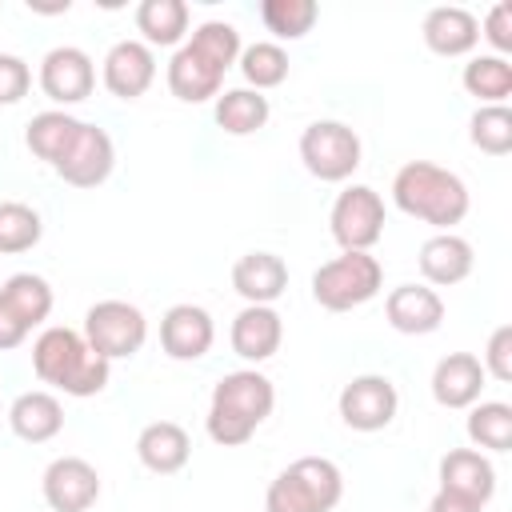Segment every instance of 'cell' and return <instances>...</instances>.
Here are the masks:
<instances>
[{
	"label": "cell",
	"mask_w": 512,
	"mask_h": 512,
	"mask_svg": "<svg viewBox=\"0 0 512 512\" xmlns=\"http://www.w3.org/2000/svg\"><path fill=\"white\" fill-rule=\"evenodd\" d=\"M240 32L228 20H204L168 60V92L184 104H204L220 96L224 72L240 60Z\"/></svg>",
	"instance_id": "obj_1"
},
{
	"label": "cell",
	"mask_w": 512,
	"mask_h": 512,
	"mask_svg": "<svg viewBox=\"0 0 512 512\" xmlns=\"http://www.w3.org/2000/svg\"><path fill=\"white\" fill-rule=\"evenodd\" d=\"M32 372L40 376V384H48L64 396L88 400V396L108 388L112 364L84 340V332L52 324L32 344Z\"/></svg>",
	"instance_id": "obj_2"
},
{
	"label": "cell",
	"mask_w": 512,
	"mask_h": 512,
	"mask_svg": "<svg viewBox=\"0 0 512 512\" xmlns=\"http://www.w3.org/2000/svg\"><path fill=\"white\" fill-rule=\"evenodd\" d=\"M272 408H276L272 380L264 372H256V368H236V372H224L216 380L204 428H208L212 444L240 448V444H248L256 436V428L272 416Z\"/></svg>",
	"instance_id": "obj_3"
},
{
	"label": "cell",
	"mask_w": 512,
	"mask_h": 512,
	"mask_svg": "<svg viewBox=\"0 0 512 512\" xmlns=\"http://www.w3.org/2000/svg\"><path fill=\"white\" fill-rule=\"evenodd\" d=\"M392 204L404 216L432 224L436 232H452L468 216L472 196L452 168H440L432 160H408L392 176Z\"/></svg>",
	"instance_id": "obj_4"
},
{
	"label": "cell",
	"mask_w": 512,
	"mask_h": 512,
	"mask_svg": "<svg viewBox=\"0 0 512 512\" xmlns=\"http://www.w3.org/2000/svg\"><path fill=\"white\" fill-rule=\"evenodd\" d=\"M344 496V472L328 456H300L276 472L264 492V512H332Z\"/></svg>",
	"instance_id": "obj_5"
},
{
	"label": "cell",
	"mask_w": 512,
	"mask_h": 512,
	"mask_svg": "<svg viewBox=\"0 0 512 512\" xmlns=\"http://www.w3.org/2000/svg\"><path fill=\"white\" fill-rule=\"evenodd\" d=\"M384 288V264L372 252H340L312 272V300L328 312H352L376 300Z\"/></svg>",
	"instance_id": "obj_6"
},
{
	"label": "cell",
	"mask_w": 512,
	"mask_h": 512,
	"mask_svg": "<svg viewBox=\"0 0 512 512\" xmlns=\"http://www.w3.org/2000/svg\"><path fill=\"white\" fill-rule=\"evenodd\" d=\"M360 136L344 120H312L300 132V160L324 184H344L360 168Z\"/></svg>",
	"instance_id": "obj_7"
},
{
	"label": "cell",
	"mask_w": 512,
	"mask_h": 512,
	"mask_svg": "<svg viewBox=\"0 0 512 512\" xmlns=\"http://www.w3.org/2000/svg\"><path fill=\"white\" fill-rule=\"evenodd\" d=\"M84 340L112 364V360H128L144 348L148 340V320L136 304L128 300H96L84 312Z\"/></svg>",
	"instance_id": "obj_8"
},
{
	"label": "cell",
	"mask_w": 512,
	"mask_h": 512,
	"mask_svg": "<svg viewBox=\"0 0 512 512\" xmlns=\"http://www.w3.org/2000/svg\"><path fill=\"white\" fill-rule=\"evenodd\" d=\"M328 232L344 252H372V244L384 236L380 192L368 184H348L328 212Z\"/></svg>",
	"instance_id": "obj_9"
},
{
	"label": "cell",
	"mask_w": 512,
	"mask_h": 512,
	"mask_svg": "<svg viewBox=\"0 0 512 512\" xmlns=\"http://www.w3.org/2000/svg\"><path fill=\"white\" fill-rule=\"evenodd\" d=\"M336 412L340 420L352 428V432H380L396 420L400 412V392L388 376L380 372H364V376H352L340 396H336Z\"/></svg>",
	"instance_id": "obj_10"
},
{
	"label": "cell",
	"mask_w": 512,
	"mask_h": 512,
	"mask_svg": "<svg viewBox=\"0 0 512 512\" xmlns=\"http://www.w3.org/2000/svg\"><path fill=\"white\" fill-rule=\"evenodd\" d=\"M112 168H116V144H112V136L100 124L80 120L76 140L68 144V152L60 156V164L52 172L64 184H72V188H96V184H104L112 176Z\"/></svg>",
	"instance_id": "obj_11"
},
{
	"label": "cell",
	"mask_w": 512,
	"mask_h": 512,
	"mask_svg": "<svg viewBox=\"0 0 512 512\" xmlns=\"http://www.w3.org/2000/svg\"><path fill=\"white\" fill-rule=\"evenodd\" d=\"M92 88H96V64H92V56L84 48L60 44V48L44 52V60H40V92L52 104H60V108L80 104V100L92 96Z\"/></svg>",
	"instance_id": "obj_12"
},
{
	"label": "cell",
	"mask_w": 512,
	"mask_h": 512,
	"mask_svg": "<svg viewBox=\"0 0 512 512\" xmlns=\"http://www.w3.org/2000/svg\"><path fill=\"white\" fill-rule=\"evenodd\" d=\"M40 492L52 512H88L100 500V472L84 456H56L40 476Z\"/></svg>",
	"instance_id": "obj_13"
},
{
	"label": "cell",
	"mask_w": 512,
	"mask_h": 512,
	"mask_svg": "<svg viewBox=\"0 0 512 512\" xmlns=\"http://www.w3.org/2000/svg\"><path fill=\"white\" fill-rule=\"evenodd\" d=\"M100 80L116 100H140L156 80V52L144 40H116L104 56Z\"/></svg>",
	"instance_id": "obj_14"
},
{
	"label": "cell",
	"mask_w": 512,
	"mask_h": 512,
	"mask_svg": "<svg viewBox=\"0 0 512 512\" xmlns=\"http://www.w3.org/2000/svg\"><path fill=\"white\" fill-rule=\"evenodd\" d=\"M216 340V324L200 304H172L160 316V348L172 360H200Z\"/></svg>",
	"instance_id": "obj_15"
},
{
	"label": "cell",
	"mask_w": 512,
	"mask_h": 512,
	"mask_svg": "<svg viewBox=\"0 0 512 512\" xmlns=\"http://www.w3.org/2000/svg\"><path fill=\"white\" fill-rule=\"evenodd\" d=\"M228 340H232V352L248 364H264L280 352V340H284V320L272 304H244L236 316H232V328H228Z\"/></svg>",
	"instance_id": "obj_16"
},
{
	"label": "cell",
	"mask_w": 512,
	"mask_h": 512,
	"mask_svg": "<svg viewBox=\"0 0 512 512\" xmlns=\"http://www.w3.org/2000/svg\"><path fill=\"white\" fill-rule=\"evenodd\" d=\"M384 316L400 336H428L444 324V300L428 284H400L384 296Z\"/></svg>",
	"instance_id": "obj_17"
},
{
	"label": "cell",
	"mask_w": 512,
	"mask_h": 512,
	"mask_svg": "<svg viewBox=\"0 0 512 512\" xmlns=\"http://www.w3.org/2000/svg\"><path fill=\"white\" fill-rule=\"evenodd\" d=\"M416 264H420V276H424L428 288H452V284H460V280L472 276L476 256H472V244H468L464 236H456V232H436V236H428V240L420 244Z\"/></svg>",
	"instance_id": "obj_18"
},
{
	"label": "cell",
	"mask_w": 512,
	"mask_h": 512,
	"mask_svg": "<svg viewBox=\"0 0 512 512\" xmlns=\"http://www.w3.org/2000/svg\"><path fill=\"white\" fill-rule=\"evenodd\" d=\"M484 364L472 352H448L432 368V400L440 408H472L484 392Z\"/></svg>",
	"instance_id": "obj_19"
},
{
	"label": "cell",
	"mask_w": 512,
	"mask_h": 512,
	"mask_svg": "<svg viewBox=\"0 0 512 512\" xmlns=\"http://www.w3.org/2000/svg\"><path fill=\"white\" fill-rule=\"evenodd\" d=\"M440 488L484 508L496 492V468L480 448H452L440 456Z\"/></svg>",
	"instance_id": "obj_20"
},
{
	"label": "cell",
	"mask_w": 512,
	"mask_h": 512,
	"mask_svg": "<svg viewBox=\"0 0 512 512\" xmlns=\"http://www.w3.org/2000/svg\"><path fill=\"white\" fill-rule=\"evenodd\" d=\"M420 36H424L428 52H436V56H448V60L468 56L480 44V20L460 4H440V8H428Z\"/></svg>",
	"instance_id": "obj_21"
},
{
	"label": "cell",
	"mask_w": 512,
	"mask_h": 512,
	"mask_svg": "<svg viewBox=\"0 0 512 512\" xmlns=\"http://www.w3.org/2000/svg\"><path fill=\"white\" fill-rule=\"evenodd\" d=\"M8 428L24 440V444H48L60 436L64 428V404L56 392L48 388H32V392H20L8 408Z\"/></svg>",
	"instance_id": "obj_22"
},
{
	"label": "cell",
	"mask_w": 512,
	"mask_h": 512,
	"mask_svg": "<svg viewBox=\"0 0 512 512\" xmlns=\"http://www.w3.org/2000/svg\"><path fill=\"white\" fill-rule=\"evenodd\" d=\"M232 288L244 304H276L288 288V264L276 252H244L232 264Z\"/></svg>",
	"instance_id": "obj_23"
},
{
	"label": "cell",
	"mask_w": 512,
	"mask_h": 512,
	"mask_svg": "<svg viewBox=\"0 0 512 512\" xmlns=\"http://www.w3.org/2000/svg\"><path fill=\"white\" fill-rule=\"evenodd\" d=\"M136 456H140V464H144L148 472L172 476V472H180V468L188 464L192 440H188V432H184L176 420H152V424H144L140 436H136Z\"/></svg>",
	"instance_id": "obj_24"
},
{
	"label": "cell",
	"mask_w": 512,
	"mask_h": 512,
	"mask_svg": "<svg viewBox=\"0 0 512 512\" xmlns=\"http://www.w3.org/2000/svg\"><path fill=\"white\" fill-rule=\"evenodd\" d=\"M188 4L184 0H144L136 8V32L148 48H180L188 36Z\"/></svg>",
	"instance_id": "obj_25"
},
{
	"label": "cell",
	"mask_w": 512,
	"mask_h": 512,
	"mask_svg": "<svg viewBox=\"0 0 512 512\" xmlns=\"http://www.w3.org/2000/svg\"><path fill=\"white\" fill-rule=\"evenodd\" d=\"M76 132H80V120L72 116V112H64V108H48V112H36L32 120H28V128H24V144H28V152L36 156V160H44V164H60V156L68 152V144L76 140Z\"/></svg>",
	"instance_id": "obj_26"
},
{
	"label": "cell",
	"mask_w": 512,
	"mask_h": 512,
	"mask_svg": "<svg viewBox=\"0 0 512 512\" xmlns=\"http://www.w3.org/2000/svg\"><path fill=\"white\" fill-rule=\"evenodd\" d=\"M212 116L220 124V132L228 136H252L268 124L272 108H268V96L264 92H252V88H228L216 96L212 104Z\"/></svg>",
	"instance_id": "obj_27"
},
{
	"label": "cell",
	"mask_w": 512,
	"mask_h": 512,
	"mask_svg": "<svg viewBox=\"0 0 512 512\" xmlns=\"http://www.w3.org/2000/svg\"><path fill=\"white\" fill-rule=\"evenodd\" d=\"M0 300L28 324V328H40L48 316H52V284L36 272H16L0 284Z\"/></svg>",
	"instance_id": "obj_28"
},
{
	"label": "cell",
	"mask_w": 512,
	"mask_h": 512,
	"mask_svg": "<svg viewBox=\"0 0 512 512\" xmlns=\"http://www.w3.org/2000/svg\"><path fill=\"white\" fill-rule=\"evenodd\" d=\"M464 92L476 96L480 104H504L512 96V60L508 56H472L464 64Z\"/></svg>",
	"instance_id": "obj_29"
},
{
	"label": "cell",
	"mask_w": 512,
	"mask_h": 512,
	"mask_svg": "<svg viewBox=\"0 0 512 512\" xmlns=\"http://www.w3.org/2000/svg\"><path fill=\"white\" fill-rule=\"evenodd\" d=\"M468 440L484 452H508L512 448V404L504 400H476L468 408Z\"/></svg>",
	"instance_id": "obj_30"
},
{
	"label": "cell",
	"mask_w": 512,
	"mask_h": 512,
	"mask_svg": "<svg viewBox=\"0 0 512 512\" xmlns=\"http://www.w3.org/2000/svg\"><path fill=\"white\" fill-rule=\"evenodd\" d=\"M236 64H240V76L248 80L244 88H252V92H268L288 80V52L276 40H256V44L240 48Z\"/></svg>",
	"instance_id": "obj_31"
},
{
	"label": "cell",
	"mask_w": 512,
	"mask_h": 512,
	"mask_svg": "<svg viewBox=\"0 0 512 512\" xmlns=\"http://www.w3.org/2000/svg\"><path fill=\"white\" fill-rule=\"evenodd\" d=\"M40 236H44V220L32 204L0 200V256H20L36 248Z\"/></svg>",
	"instance_id": "obj_32"
},
{
	"label": "cell",
	"mask_w": 512,
	"mask_h": 512,
	"mask_svg": "<svg viewBox=\"0 0 512 512\" xmlns=\"http://www.w3.org/2000/svg\"><path fill=\"white\" fill-rule=\"evenodd\" d=\"M468 140L484 156H508L512 152V108L508 104H480L468 120Z\"/></svg>",
	"instance_id": "obj_33"
},
{
	"label": "cell",
	"mask_w": 512,
	"mask_h": 512,
	"mask_svg": "<svg viewBox=\"0 0 512 512\" xmlns=\"http://www.w3.org/2000/svg\"><path fill=\"white\" fill-rule=\"evenodd\" d=\"M260 20L276 40H300L320 20V8H316V0H264Z\"/></svg>",
	"instance_id": "obj_34"
},
{
	"label": "cell",
	"mask_w": 512,
	"mask_h": 512,
	"mask_svg": "<svg viewBox=\"0 0 512 512\" xmlns=\"http://www.w3.org/2000/svg\"><path fill=\"white\" fill-rule=\"evenodd\" d=\"M32 88V68L16 52H0V104H20Z\"/></svg>",
	"instance_id": "obj_35"
},
{
	"label": "cell",
	"mask_w": 512,
	"mask_h": 512,
	"mask_svg": "<svg viewBox=\"0 0 512 512\" xmlns=\"http://www.w3.org/2000/svg\"><path fill=\"white\" fill-rule=\"evenodd\" d=\"M480 364H484V376H492V380H500V384L512 380V324H500V328L488 336V348H484Z\"/></svg>",
	"instance_id": "obj_36"
},
{
	"label": "cell",
	"mask_w": 512,
	"mask_h": 512,
	"mask_svg": "<svg viewBox=\"0 0 512 512\" xmlns=\"http://www.w3.org/2000/svg\"><path fill=\"white\" fill-rule=\"evenodd\" d=\"M480 36L496 48V56H508L512 52V0H500V4L488 8Z\"/></svg>",
	"instance_id": "obj_37"
},
{
	"label": "cell",
	"mask_w": 512,
	"mask_h": 512,
	"mask_svg": "<svg viewBox=\"0 0 512 512\" xmlns=\"http://www.w3.org/2000/svg\"><path fill=\"white\" fill-rule=\"evenodd\" d=\"M28 332H32V328H28V324H24V320H20V316L0 300V352L20 348V344L28 340Z\"/></svg>",
	"instance_id": "obj_38"
},
{
	"label": "cell",
	"mask_w": 512,
	"mask_h": 512,
	"mask_svg": "<svg viewBox=\"0 0 512 512\" xmlns=\"http://www.w3.org/2000/svg\"><path fill=\"white\" fill-rule=\"evenodd\" d=\"M428 512H484V508L472 504V500H464V496H452V492L436 488V496L428 500Z\"/></svg>",
	"instance_id": "obj_39"
}]
</instances>
